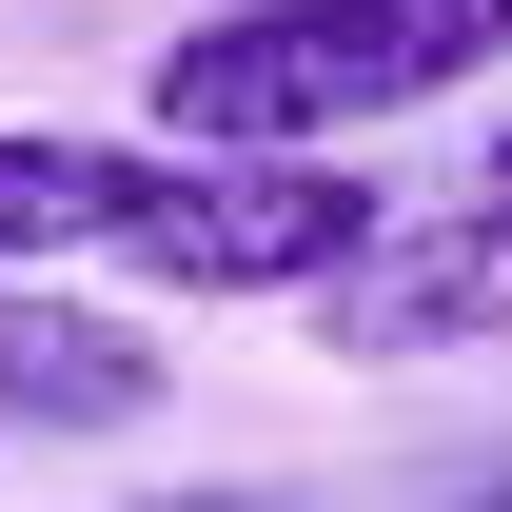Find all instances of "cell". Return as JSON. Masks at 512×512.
Returning <instances> with one entry per match:
<instances>
[{"label": "cell", "instance_id": "1", "mask_svg": "<svg viewBox=\"0 0 512 512\" xmlns=\"http://www.w3.org/2000/svg\"><path fill=\"white\" fill-rule=\"evenodd\" d=\"M512 60V0H217L158 40V138L178 158H316L414 99Z\"/></svg>", "mask_w": 512, "mask_h": 512}, {"label": "cell", "instance_id": "2", "mask_svg": "<svg viewBox=\"0 0 512 512\" xmlns=\"http://www.w3.org/2000/svg\"><path fill=\"white\" fill-rule=\"evenodd\" d=\"M375 237L394 217L335 178V158H178V138H158V197H138L119 276L138 296H335Z\"/></svg>", "mask_w": 512, "mask_h": 512}, {"label": "cell", "instance_id": "3", "mask_svg": "<svg viewBox=\"0 0 512 512\" xmlns=\"http://www.w3.org/2000/svg\"><path fill=\"white\" fill-rule=\"evenodd\" d=\"M335 355H453V335H512V197H473V217H394L355 276L316 296Z\"/></svg>", "mask_w": 512, "mask_h": 512}, {"label": "cell", "instance_id": "4", "mask_svg": "<svg viewBox=\"0 0 512 512\" xmlns=\"http://www.w3.org/2000/svg\"><path fill=\"white\" fill-rule=\"evenodd\" d=\"M158 158L138 138H60V119H0V296L20 276H60V256H119Z\"/></svg>", "mask_w": 512, "mask_h": 512}, {"label": "cell", "instance_id": "5", "mask_svg": "<svg viewBox=\"0 0 512 512\" xmlns=\"http://www.w3.org/2000/svg\"><path fill=\"white\" fill-rule=\"evenodd\" d=\"M0 414H40V434H119V414H158V355H138L119 316H20L0 296Z\"/></svg>", "mask_w": 512, "mask_h": 512}, {"label": "cell", "instance_id": "6", "mask_svg": "<svg viewBox=\"0 0 512 512\" xmlns=\"http://www.w3.org/2000/svg\"><path fill=\"white\" fill-rule=\"evenodd\" d=\"M493 197H512V138H493Z\"/></svg>", "mask_w": 512, "mask_h": 512}, {"label": "cell", "instance_id": "7", "mask_svg": "<svg viewBox=\"0 0 512 512\" xmlns=\"http://www.w3.org/2000/svg\"><path fill=\"white\" fill-rule=\"evenodd\" d=\"M217 512H237V493H217Z\"/></svg>", "mask_w": 512, "mask_h": 512}]
</instances>
